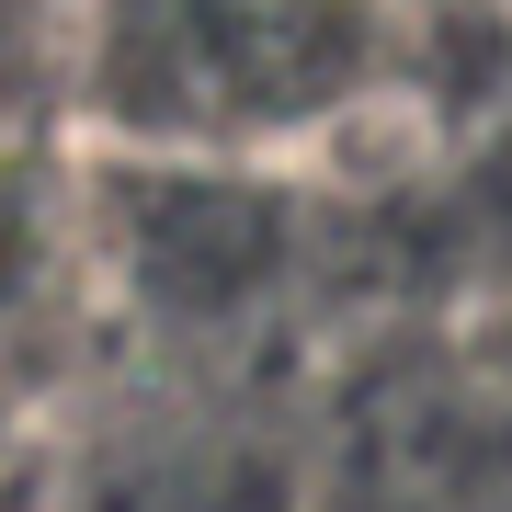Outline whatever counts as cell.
Masks as SVG:
<instances>
[{"label": "cell", "instance_id": "6da1fadb", "mask_svg": "<svg viewBox=\"0 0 512 512\" xmlns=\"http://www.w3.org/2000/svg\"><path fill=\"white\" fill-rule=\"evenodd\" d=\"M353 35V0H183V23H160V80L183 69L194 114H319V92L353 69Z\"/></svg>", "mask_w": 512, "mask_h": 512}]
</instances>
